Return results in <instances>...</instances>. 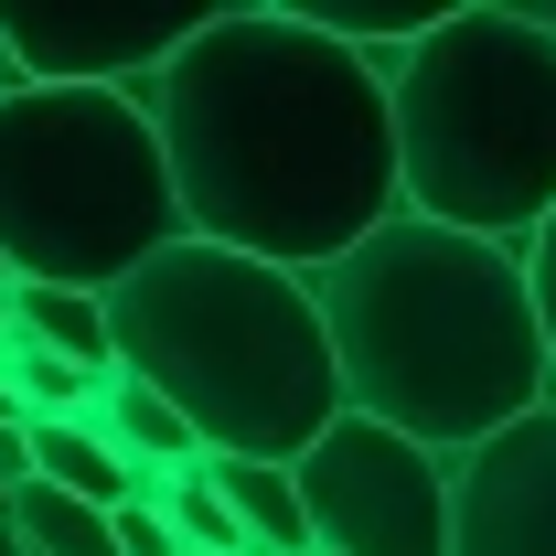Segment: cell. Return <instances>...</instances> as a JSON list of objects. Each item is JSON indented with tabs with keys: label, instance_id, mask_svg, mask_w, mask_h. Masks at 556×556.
Here are the masks:
<instances>
[{
	"label": "cell",
	"instance_id": "6da1fadb",
	"mask_svg": "<svg viewBox=\"0 0 556 556\" xmlns=\"http://www.w3.org/2000/svg\"><path fill=\"white\" fill-rule=\"evenodd\" d=\"M129 97L161 139L182 236L204 247L311 278L396 214L386 65L311 33L289 0H214L204 33Z\"/></svg>",
	"mask_w": 556,
	"mask_h": 556
},
{
	"label": "cell",
	"instance_id": "7a4b0ae2",
	"mask_svg": "<svg viewBox=\"0 0 556 556\" xmlns=\"http://www.w3.org/2000/svg\"><path fill=\"white\" fill-rule=\"evenodd\" d=\"M311 311H321L343 407L417 439L428 460H471L482 439H503L514 417L556 396L514 247L386 214L364 247L311 268Z\"/></svg>",
	"mask_w": 556,
	"mask_h": 556
},
{
	"label": "cell",
	"instance_id": "3957f363",
	"mask_svg": "<svg viewBox=\"0 0 556 556\" xmlns=\"http://www.w3.org/2000/svg\"><path fill=\"white\" fill-rule=\"evenodd\" d=\"M108 343H118V375H139L193 428L204 460H278L289 471L343 417L311 278L257 268L204 236H172L150 268L108 289Z\"/></svg>",
	"mask_w": 556,
	"mask_h": 556
},
{
	"label": "cell",
	"instance_id": "277c9868",
	"mask_svg": "<svg viewBox=\"0 0 556 556\" xmlns=\"http://www.w3.org/2000/svg\"><path fill=\"white\" fill-rule=\"evenodd\" d=\"M386 129H396V214L535 247L556 214V33L535 0H460L386 65Z\"/></svg>",
	"mask_w": 556,
	"mask_h": 556
},
{
	"label": "cell",
	"instance_id": "5b68a950",
	"mask_svg": "<svg viewBox=\"0 0 556 556\" xmlns=\"http://www.w3.org/2000/svg\"><path fill=\"white\" fill-rule=\"evenodd\" d=\"M182 236L161 139L129 86H0V268L108 300Z\"/></svg>",
	"mask_w": 556,
	"mask_h": 556
},
{
	"label": "cell",
	"instance_id": "8992f818",
	"mask_svg": "<svg viewBox=\"0 0 556 556\" xmlns=\"http://www.w3.org/2000/svg\"><path fill=\"white\" fill-rule=\"evenodd\" d=\"M289 492L311 556H450V460H428L417 439L353 407L289 460Z\"/></svg>",
	"mask_w": 556,
	"mask_h": 556
},
{
	"label": "cell",
	"instance_id": "52a82bcc",
	"mask_svg": "<svg viewBox=\"0 0 556 556\" xmlns=\"http://www.w3.org/2000/svg\"><path fill=\"white\" fill-rule=\"evenodd\" d=\"M204 33V0H0L11 86H150Z\"/></svg>",
	"mask_w": 556,
	"mask_h": 556
},
{
	"label": "cell",
	"instance_id": "ba28073f",
	"mask_svg": "<svg viewBox=\"0 0 556 556\" xmlns=\"http://www.w3.org/2000/svg\"><path fill=\"white\" fill-rule=\"evenodd\" d=\"M450 556H556V396L450 460Z\"/></svg>",
	"mask_w": 556,
	"mask_h": 556
},
{
	"label": "cell",
	"instance_id": "9c48e42d",
	"mask_svg": "<svg viewBox=\"0 0 556 556\" xmlns=\"http://www.w3.org/2000/svg\"><path fill=\"white\" fill-rule=\"evenodd\" d=\"M22 439H33V482L43 492H75V503H97V514L139 503V471L97 439V417H43V428H22Z\"/></svg>",
	"mask_w": 556,
	"mask_h": 556
},
{
	"label": "cell",
	"instance_id": "30bf717a",
	"mask_svg": "<svg viewBox=\"0 0 556 556\" xmlns=\"http://www.w3.org/2000/svg\"><path fill=\"white\" fill-rule=\"evenodd\" d=\"M97 439L129 460L139 482H172V471H193V460H204V450H193V428L161 407L139 375H108V396H97Z\"/></svg>",
	"mask_w": 556,
	"mask_h": 556
},
{
	"label": "cell",
	"instance_id": "8fae6325",
	"mask_svg": "<svg viewBox=\"0 0 556 556\" xmlns=\"http://www.w3.org/2000/svg\"><path fill=\"white\" fill-rule=\"evenodd\" d=\"M204 482L225 492V514H236L247 556H311L300 492H289V471H278V460H204Z\"/></svg>",
	"mask_w": 556,
	"mask_h": 556
},
{
	"label": "cell",
	"instance_id": "7c38bea8",
	"mask_svg": "<svg viewBox=\"0 0 556 556\" xmlns=\"http://www.w3.org/2000/svg\"><path fill=\"white\" fill-rule=\"evenodd\" d=\"M11 332L33 353H54V364H75V375H118L108 300H86V289H11Z\"/></svg>",
	"mask_w": 556,
	"mask_h": 556
},
{
	"label": "cell",
	"instance_id": "4fadbf2b",
	"mask_svg": "<svg viewBox=\"0 0 556 556\" xmlns=\"http://www.w3.org/2000/svg\"><path fill=\"white\" fill-rule=\"evenodd\" d=\"M11 535H22V556H118L97 503L43 492V482H11Z\"/></svg>",
	"mask_w": 556,
	"mask_h": 556
},
{
	"label": "cell",
	"instance_id": "5bb4252c",
	"mask_svg": "<svg viewBox=\"0 0 556 556\" xmlns=\"http://www.w3.org/2000/svg\"><path fill=\"white\" fill-rule=\"evenodd\" d=\"M139 503L182 535V556H247V535H236V514H225V492L204 482V460L193 471H172V482H139Z\"/></svg>",
	"mask_w": 556,
	"mask_h": 556
},
{
	"label": "cell",
	"instance_id": "9a60e30c",
	"mask_svg": "<svg viewBox=\"0 0 556 556\" xmlns=\"http://www.w3.org/2000/svg\"><path fill=\"white\" fill-rule=\"evenodd\" d=\"M525 289H535V332H546V375H556V214L535 225V247H525Z\"/></svg>",
	"mask_w": 556,
	"mask_h": 556
},
{
	"label": "cell",
	"instance_id": "2e32d148",
	"mask_svg": "<svg viewBox=\"0 0 556 556\" xmlns=\"http://www.w3.org/2000/svg\"><path fill=\"white\" fill-rule=\"evenodd\" d=\"M33 482V439H22V417H0V492Z\"/></svg>",
	"mask_w": 556,
	"mask_h": 556
},
{
	"label": "cell",
	"instance_id": "e0dca14e",
	"mask_svg": "<svg viewBox=\"0 0 556 556\" xmlns=\"http://www.w3.org/2000/svg\"><path fill=\"white\" fill-rule=\"evenodd\" d=\"M0 556H22V535H11V514H0Z\"/></svg>",
	"mask_w": 556,
	"mask_h": 556
},
{
	"label": "cell",
	"instance_id": "ac0fdd59",
	"mask_svg": "<svg viewBox=\"0 0 556 556\" xmlns=\"http://www.w3.org/2000/svg\"><path fill=\"white\" fill-rule=\"evenodd\" d=\"M0 343H11V289H0Z\"/></svg>",
	"mask_w": 556,
	"mask_h": 556
},
{
	"label": "cell",
	"instance_id": "d6986e66",
	"mask_svg": "<svg viewBox=\"0 0 556 556\" xmlns=\"http://www.w3.org/2000/svg\"><path fill=\"white\" fill-rule=\"evenodd\" d=\"M535 22H546V33H556V0H535Z\"/></svg>",
	"mask_w": 556,
	"mask_h": 556
},
{
	"label": "cell",
	"instance_id": "ffe728a7",
	"mask_svg": "<svg viewBox=\"0 0 556 556\" xmlns=\"http://www.w3.org/2000/svg\"><path fill=\"white\" fill-rule=\"evenodd\" d=\"M0 514H11V492H0Z\"/></svg>",
	"mask_w": 556,
	"mask_h": 556
},
{
	"label": "cell",
	"instance_id": "44dd1931",
	"mask_svg": "<svg viewBox=\"0 0 556 556\" xmlns=\"http://www.w3.org/2000/svg\"><path fill=\"white\" fill-rule=\"evenodd\" d=\"M0 289H11V268H0Z\"/></svg>",
	"mask_w": 556,
	"mask_h": 556
},
{
	"label": "cell",
	"instance_id": "7402d4cb",
	"mask_svg": "<svg viewBox=\"0 0 556 556\" xmlns=\"http://www.w3.org/2000/svg\"><path fill=\"white\" fill-rule=\"evenodd\" d=\"M0 86H11V65H0Z\"/></svg>",
	"mask_w": 556,
	"mask_h": 556
}]
</instances>
